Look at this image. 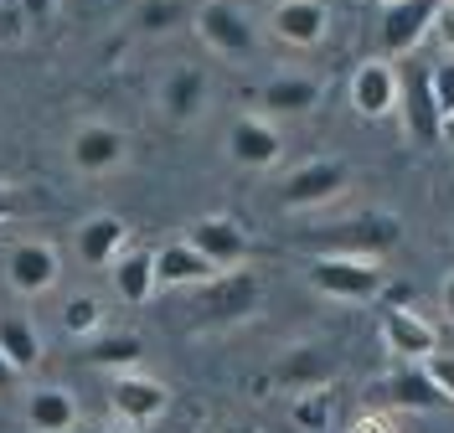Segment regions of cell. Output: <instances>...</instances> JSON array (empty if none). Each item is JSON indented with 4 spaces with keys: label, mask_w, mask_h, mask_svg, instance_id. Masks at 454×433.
I'll use <instances>...</instances> for the list:
<instances>
[{
    "label": "cell",
    "mask_w": 454,
    "mask_h": 433,
    "mask_svg": "<svg viewBox=\"0 0 454 433\" xmlns=\"http://www.w3.org/2000/svg\"><path fill=\"white\" fill-rule=\"evenodd\" d=\"M27 429L31 433H73L78 429V398L67 387H31L27 392Z\"/></svg>",
    "instance_id": "20"
},
{
    "label": "cell",
    "mask_w": 454,
    "mask_h": 433,
    "mask_svg": "<svg viewBox=\"0 0 454 433\" xmlns=\"http://www.w3.org/2000/svg\"><path fill=\"white\" fill-rule=\"evenodd\" d=\"M73 433H119V429H104V423H78Z\"/></svg>",
    "instance_id": "37"
},
{
    "label": "cell",
    "mask_w": 454,
    "mask_h": 433,
    "mask_svg": "<svg viewBox=\"0 0 454 433\" xmlns=\"http://www.w3.org/2000/svg\"><path fill=\"white\" fill-rule=\"evenodd\" d=\"M57 320H62V330H67V336L88 341V336H98V325H104V305H98L93 294H67Z\"/></svg>",
    "instance_id": "26"
},
{
    "label": "cell",
    "mask_w": 454,
    "mask_h": 433,
    "mask_svg": "<svg viewBox=\"0 0 454 433\" xmlns=\"http://www.w3.org/2000/svg\"><path fill=\"white\" fill-rule=\"evenodd\" d=\"M351 433H393V429H387V418H362V423H351Z\"/></svg>",
    "instance_id": "35"
},
{
    "label": "cell",
    "mask_w": 454,
    "mask_h": 433,
    "mask_svg": "<svg viewBox=\"0 0 454 433\" xmlns=\"http://www.w3.org/2000/svg\"><path fill=\"white\" fill-rule=\"evenodd\" d=\"M428 88H434V104H439V114L450 119V114H454V52H444V58L428 67Z\"/></svg>",
    "instance_id": "29"
},
{
    "label": "cell",
    "mask_w": 454,
    "mask_h": 433,
    "mask_svg": "<svg viewBox=\"0 0 454 433\" xmlns=\"http://www.w3.org/2000/svg\"><path fill=\"white\" fill-rule=\"evenodd\" d=\"M109 268H114L109 284L124 305H145V299L160 289V279H155V253H150V248H124Z\"/></svg>",
    "instance_id": "23"
},
{
    "label": "cell",
    "mask_w": 454,
    "mask_h": 433,
    "mask_svg": "<svg viewBox=\"0 0 454 433\" xmlns=\"http://www.w3.org/2000/svg\"><path fill=\"white\" fill-rule=\"evenodd\" d=\"M0 356L27 376L31 367L47 356V341H42L36 320H31V315H0Z\"/></svg>",
    "instance_id": "24"
},
{
    "label": "cell",
    "mask_w": 454,
    "mask_h": 433,
    "mask_svg": "<svg viewBox=\"0 0 454 433\" xmlns=\"http://www.w3.org/2000/svg\"><path fill=\"white\" fill-rule=\"evenodd\" d=\"M269 31H274V42H284V47L310 52V47L325 42V31H331V5L325 0H274Z\"/></svg>",
    "instance_id": "11"
},
{
    "label": "cell",
    "mask_w": 454,
    "mask_h": 433,
    "mask_svg": "<svg viewBox=\"0 0 454 433\" xmlns=\"http://www.w3.org/2000/svg\"><path fill=\"white\" fill-rule=\"evenodd\" d=\"M397 114H403L408 135H413L419 144H439L444 114H439V104H434L428 67H403V73H397Z\"/></svg>",
    "instance_id": "12"
},
{
    "label": "cell",
    "mask_w": 454,
    "mask_h": 433,
    "mask_svg": "<svg viewBox=\"0 0 454 433\" xmlns=\"http://www.w3.org/2000/svg\"><path fill=\"white\" fill-rule=\"evenodd\" d=\"M320 93L325 88L310 73H279V78H269V83L258 88V109L269 119H300L320 104Z\"/></svg>",
    "instance_id": "18"
},
{
    "label": "cell",
    "mask_w": 454,
    "mask_h": 433,
    "mask_svg": "<svg viewBox=\"0 0 454 433\" xmlns=\"http://www.w3.org/2000/svg\"><path fill=\"white\" fill-rule=\"evenodd\" d=\"M289 418H294V429H305V433H325V429H331V392H325V387L294 392Z\"/></svg>",
    "instance_id": "27"
},
{
    "label": "cell",
    "mask_w": 454,
    "mask_h": 433,
    "mask_svg": "<svg viewBox=\"0 0 454 433\" xmlns=\"http://www.w3.org/2000/svg\"><path fill=\"white\" fill-rule=\"evenodd\" d=\"M377 398L393 407H408V413H428V407H444L450 398L439 392V382L424 372V361H403L382 387H377Z\"/></svg>",
    "instance_id": "19"
},
{
    "label": "cell",
    "mask_w": 454,
    "mask_h": 433,
    "mask_svg": "<svg viewBox=\"0 0 454 433\" xmlns=\"http://www.w3.org/2000/svg\"><path fill=\"white\" fill-rule=\"evenodd\" d=\"M439 305H444V315L454 320V274H444V284H439Z\"/></svg>",
    "instance_id": "33"
},
{
    "label": "cell",
    "mask_w": 454,
    "mask_h": 433,
    "mask_svg": "<svg viewBox=\"0 0 454 433\" xmlns=\"http://www.w3.org/2000/svg\"><path fill=\"white\" fill-rule=\"evenodd\" d=\"M67 160H73V171H83V175H109L129 160V135L119 124L88 119V124L73 129V140H67Z\"/></svg>",
    "instance_id": "8"
},
{
    "label": "cell",
    "mask_w": 454,
    "mask_h": 433,
    "mask_svg": "<svg viewBox=\"0 0 454 433\" xmlns=\"http://www.w3.org/2000/svg\"><path fill=\"white\" fill-rule=\"evenodd\" d=\"M424 372L439 382V392L454 403V351H434V356H424Z\"/></svg>",
    "instance_id": "30"
},
{
    "label": "cell",
    "mask_w": 454,
    "mask_h": 433,
    "mask_svg": "<svg viewBox=\"0 0 454 433\" xmlns=\"http://www.w3.org/2000/svg\"><path fill=\"white\" fill-rule=\"evenodd\" d=\"M57 279H62V253H57L47 237H27L5 253V284L16 289L21 299H42L52 294Z\"/></svg>",
    "instance_id": "6"
},
{
    "label": "cell",
    "mask_w": 454,
    "mask_h": 433,
    "mask_svg": "<svg viewBox=\"0 0 454 433\" xmlns=\"http://www.w3.org/2000/svg\"><path fill=\"white\" fill-rule=\"evenodd\" d=\"M310 284L320 294H331V299H351V305H362V299H377L382 284H387V274H382V263L377 259H356V253H320L310 263Z\"/></svg>",
    "instance_id": "2"
},
{
    "label": "cell",
    "mask_w": 454,
    "mask_h": 433,
    "mask_svg": "<svg viewBox=\"0 0 454 433\" xmlns=\"http://www.w3.org/2000/svg\"><path fill=\"white\" fill-rule=\"evenodd\" d=\"M186 243L197 253H207L217 268H238V263H248V253H254V237L238 228L232 217H197L186 228Z\"/></svg>",
    "instance_id": "15"
},
{
    "label": "cell",
    "mask_w": 454,
    "mask_h": 433,
    "mask_svg": "<svg viewBox=\"0 0 454 433\" xmlns=\"http://www.w3.org/2000/svg\"><path fill=\"white\" fill-rule=\"evenodd\" d=\"M11 217H16V197L0 186V222H11Z\"/></svg>",
    "instance_id": "36"
},
{
    "label": "cell",
    "mask_w": 454,
    "mask_h": 433,
    "mask_svg": "<svg viewBox=\"0 0 454 433\" xmlns=\"http://www.w3.org/2000/svg\"><path fill=\"white\" fill-rule=\"evenodd\" d=\"M207 104H212V78H207V67L197 62H176L166 73V83H160V114L170 124H197L207 114Z\"/></svg>",
    "instance_id": "13"
},
{
    "label": "cell",
    "mask_w": 454,
    "mask_h": 433,
    "mask_svg": "<svg viewBox=\"0 0 454 433\" xmlns=\"http://www.w3.org/2000/svg\"><path fill=\"white\" fill-rule=\"evenodd\" d=\"M16 5H21V16H31V21H47L57 11V0H16Z\"/></svg>",
    "instance_id": "32"
},
{
    "label": "cell",
    "mask_w": 454,
    "mask_h": 433,
    "mask_svg": "<svg viewBox=\"0 0 454 433\" xmlns=\"http://www.w3.org/2000/svg\"><path fill=\"white\" fill-rule=\"evenodd\" d=\"M351 109L362 119L397 114V67H393V58H367L351 73Z\"/></svg>",
    "instance_id": "14"
},
{
    "label": "cell",
    "mask_w": 454,
    "mask_h": 433,
    "mask_svg": "<svg viewBox=\"0 0 454 433\" xmlns=\"http://www.w3.org/2000/svg\"><path fill=\"white\" fill-rule=\"evenodd\" d=\"M73 248H78V259H83L88 268H109V263L129 248V222H124V217H114V212H93V217L78 222Z\"/></svg>",
    "instance_id": "17"
},
{
    "label": "cell",
    "mask_w": 454,
    "mask_h": 433,
    "mask_svg": "<svg viewBox=\"0 0 454 433\" xmlns=\"http://www.w3.org/2000/svg\"><path fill=\"white\" fill-rule=\"evenodd\" d=\"M227 433H254V429H227Z\"/></svg>",
    "instance_id": "39"
},
{
    "label": "cell",
    "mask_w": 454,
    "mask_h": 433,
    "mask_svg": "<svg viewBox=\"0 0 454 433\" xmlns=\"http://www.w3.org/2000/svg\"><path fill=\"white\" fill-rule=\"evenodd\" d=\"M263 299V284H258L254 268H217L207 284H197V310L217 325H232V320H248Z\"/></svg>",
    "instance_id": "4"
},
{
    "label": "cell",
    "mask_w": 454,
    "mask_h": 433,
    "mask_svg": "<svg viewBox=\"0 0 454 433\" xmlns=\"http://www.w3.org/2000/svg\"><path fill=\"white\" fill-rule=\"evenodd\" d=\"M109 407H114V418H119V423H129V429H150V423H160V418H166L170 387H166V382H155V376L124 372V376H114Z\"/></svg>",
    "instance_id": "10"
},
{
    "label": "cell",
    "mask_w": 454,
    "mask_h": 433,
    "mask_svg": "<svg viewBox=\"0 0 454 433\" xmlns=\"http://www.w3.org/2000/svg\"><path fill=\"white\" fill-rule=\"evenodd\" d=\"M16 382H21V372H16V367H11V361H5V356H0V392H11V387H16Z\"/></svg>",
    "instance_id": "34"
},
{
    "label": "cell",
    "mask_w": 454,
    "mask_h": 433,
    "mask_svg": "<svg viewBox=\"0 0 454 433\" xmlns=\"http://www.w3.org/2000/svg\"><path fill=\"white\" fill-rule=\"evenodd\" d=\"M382 346L393 351L397 361H424V356L439 351V330H434L419 310L387 305V310H382Z\"/></svg>",
    "instance_id": "16"
},
{
    "label": "cell",
    "mask_w": 454,
    "mask_h": 433,
    "mask_svg": "<svg viewBox=\"0 0 454 433\" xmlns=\"http://www.w3.org/2000/svg\"><path fill=\"white\" fill-rule=\"evenodd\" d=\"M434 11H439V0H382V16H377L382 58L419 52V42L434 31Z\"/></svg>",
    "instance_id": "7"
},
{
    "label": "cell",
    "mask_w": 454,
    "mask_h": 433,
    "mask_svg": "<svg viewBox=\"0 0 454 433\" xmlns=\"http://www.w3.org/2000/svg\"><path fill=\"white\" fill-rule=\"evenodd\" d=\"M140 341H135V336H114V341H93V346L83 351L88 361H93V367H135V361H140Z\"/></svg>",
    "instance_id": "28"
},
{
    "label": "cell",
    "mask_w": 454,
    "mask_h": 433,
    "mask_svg": "<svg viewBox=\"0 0 454 433\" xmlns=\"http://www.w3.org/2000/svg\"><path fill=\"white\" fill-rule=\"evenodd\" d=\"M428 36H439L444 52H454V0H439V11H434V31H428Z\"/></svg>",
    "instance_id": "31"
},
{
    "label": "cell",
    "mask_w": 454,
    "mask_h": 433,
    "mask_svg": "<svg viewBox=\"0 0 454 433\" xmlns=\"http://www.w3.org/2000/svg\"><path fill=\"white\" fill-rule=\"evenodd\" d=\"M217 274V263L207 259V253H197L186 237H176V243H166V248H155V279L170 289H197L207 284Z\"/></svg>",
    "instance_id": "21"
},
{
    "label": "cell",
    "mask_w": 454,
    "mask_h": 433,
    "mask_svg": "<svg viewBox=\"0 0 454 433\" xmlns=\"http://www.w3.org/2000/svg\"><path fill=\"white\" fill-rule=\"evenodd\" d=\"M346 181H351L346 160H331V155H320V160H305L300 171L284 175L279 206H284V212H315V206L336 202L340 191H346Z\"/></svg>",
    "instance_id": "5"
},
{
    "label": "cell",
    "mask_w": 454,
    "mask_h": 433,
    "mask_svg": "<svg viewBox=\"0 0 454 433\" xmlns=\"http://www.w3.org/2000/svg\"><path fill=\"white\" fill-rule=\"evenodd\" d=\"M192 27H197L201 42L227 62H248L258 52V27L238 0H207V5H197V11H192Z\"/></svg>",
    "instance_id": "1"
},
{
    "label": "cell",
    "mask_w": 454,
    "mask_h": 433,
    "mask_svg": "<svg viewBox=\"0 0 454 433\" xmlns=\"http://www.w3.org/2000/svg\"><path fill=\"white\" fill-rule=\"evenodd\" d=\"M439 140H450V144H454V114L444 119V135H439Z\"/></svg>",
    "instance_id": "38"
},
{
    "label": "cell",
    "mask_w": 454,
    "mask_h": 433,
    "mask_svg": "<svg viewBox=\"0 0 454 433\" xmlns=\"http://www.w3.org/2000/svg\"><path fill=\"white\" fill-rule=\"evenodd\" d=\"M397 237H403V222L387 217V212H367V217H351V222H336V228H320L310 237L320 253H356V259H382L393 253Z\"/></svg>",
    "instance_id": "3"
},
{
    "label": "cell",
    "mask_w": 454,
    "mask_h": 433,
    "mask_svg": "<svg viewBox=\"0 0 454 433\" xmlns=\"http://www.w3.org/2000/svg\"><path fill=\"white\" fill-rule=\"evenodd\" d=\"M227 155L243 171H274L284 160V135L269 114H238L227 124Z\"/></svg>",
    "instance_id": "9"
},
{
    "label": "cell",
    "mask_w": 454,
    "mask_h": 433,
    "mask_svg": "<svg viewBox=\"0 0 454 433\" xmlns=\"http://www.w3.org/2000/svg\"><path fill=\"white\" fill-rule=\"evenodd\" d=\"M331 376H336V361H331V351H320V346L284 351L279 367H274V382L284 392H310V387H325Z\"/></svg>",
    "instance_id": "22"
},
{
    "label": "cell",
    "mask_w": 454,
    "mask_h": 433,
    "mask_svg": "<svg viewBox=\"0 0 454 433\" xmlns=\"http://www.w3.org/2000/svg\"><path fill=\"white\" fill-rule=\"evenodd\" d=\"M186 21H192V0H140L135 16H129V27L140 31V36H170Z\"/></svg>",
    "instance_id": "25"
}]
</instances>
